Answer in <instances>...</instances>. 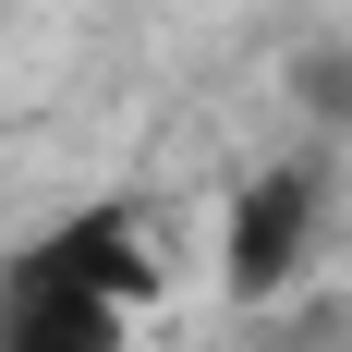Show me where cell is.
Here are the masks:
<instances>
[{"mask_svg": "<svg viewBox=\"0 0 352 352\" xmlns=\"http://www.w3.org/2000/svg\"><path fill=\"white\" fill-rule=\"evenodd\" d=\"M316 243H328V158H267L231 195V231H219L231 304H292L304 267H316Z\"/></svg>", "mask_w": 352, "mask_h": 352, "instance_id": "cell-1", "label": "cell"}, {"mask_svg": "<svg viewBox=\"0 0 352 352\" xmlns=\"http://www.w3.org/2000/svg\"><path fill=\"white\" fill-rule=\"evenodd\" d=\"M36 267H61V280H85V292H109V304H158V255H146V231H134V207H85V219H61L49 243H36Z\"/></svg>", "mask_w": 352, "mask_h": 352, "instance_id": "cell-3", "label": "cell"}, {"mask_svg": "<svg viewBox=\"0 0 352 352\" xmlns=\"http://www.w3.org/2000/svg\"><path fill=\"white\" fill-rule=\"evenodd\" d=\"M304 109L340 122V109H352V61H304Z\"/></svg>", "mask_w": 352, "mask_h": 352, "instance_id": "cell-4", "label": "cell"}, {"mask_svg": "<svg viewBox=\"0 0 352 352\" xmlns=\"http://www.w3.org/2000/svg\"><path fill=\"white\" fill-rule=\"evenodd\" d=\"M0 352H134V304H109V292L25 255L0 280Z\"/></svg>", "mask_w": 352, "mask_h": 352, "instance_id": "cell-2", "label": "cell"}]
</instances>
